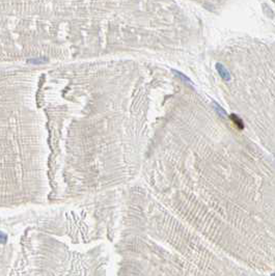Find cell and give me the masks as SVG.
Returning a JSON list of instances; mask_svg holds the SVG:
<instances>
[{
    "label": "cell",
    "mask_w": 275,
    "mask_h": 276,
    "mask_svg": "<svg viewBox=\"0 0 275 276\" xmlns=\"http://www.w3.org/2000/svg\"><path fill=\"white\" fill-rule=\"evenodd\" d=\"M8 240V237L5 234H3L2 232H0V243H5Z\"/></svg>",
    "instance_id": "cell-1"
},
{
    "label": "cell",
    "mask_w": 275,
    "mask_h": 276,
    "mask_svg": "<svg viewBox=\"0 0 275 276\" xmlns=\"http://www.w3.org/2000/svg\"><path fill=\"white\" fill-rule=\"evenodd\" d=\"M272 1H273V3L275 4V0H272Z\"/></svg>",
    "instance_id": "cell-2"
}]
</instances>
